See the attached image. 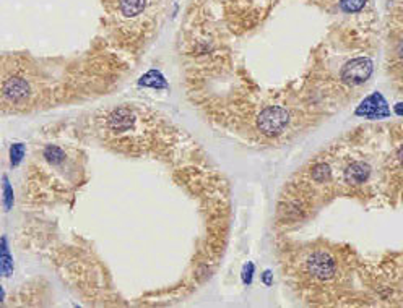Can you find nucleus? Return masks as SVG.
I'll return each mask as SVG.
<instances>
[{
  "mask_svg": "<svg viewBox=\"0 0 403 308\" xmlns=\"http://www.w3.org/2000/svg\"><path fill=\"white\" fill-rule=\"evenodd\" d=\"M28 93H30V84H28L23 78H10L3 84V94L5 98L10 101H21L25 99Z\"/></svg>",
  "mask_w": 403,
  "mask_h": 308,
  "instance_id": "nucleus-5",
  "label": "nucleus"
},
{
  "mask_svg": "<svg viewBox=\"0 0 403 308\" xmlns=\"http://www.w3.org/2000/svg\"><path fill=\"white\" fill-rule=\"evenodd\" d=\"M3 204L7 211H10L13 206V188L7 177H3Z\"/></svg>",
  "mask_w": 403,
  "mask_h": 308,
  "instance_id": "nucleus-15",
  "label": "nucleus"
},
{
  "mask_svg": "<svg viewBox=\"0 0 403 308\" xmlns=\"http://www.w3.org/2000/svg\"><path fill=\"white\" fill-rule=\"evenodd\" d=\"M385 106H387V104H385L382 96L372 94V96H369L364 102H362V106L359 107L358 114H364V116H371V117L387 116L389 111H387V107H385Z\"/></svg>",
  "mask_w": 403,
  "mask_h": 308,
  "instance_id": "nucleus-6",
  "label": "nucleus"
},
{
  "mask_svg": "<svg viewBox=\"0 0 403 308\" xmlns=\"http://www.w3.org/2000/svg\"><path fill=\"white\" fill-rule=\"evenodd\" d=\"M372 73V62L364 57L350 60L342 70V79L348 84H361L371 77Z\"/></svg>",
  "mask_w": 403,
  "mask_h": 308,
  "instance_id": "nucleus-2",
  "label": "nucleus"
},
{
  "mask_svg": "<svg viewBox=\"0 0 403 308\" xmlns=\"http://www.w3.org/2000/svg\"><path fill=\"white\" fill-rule=\"evenodd\" d=\"M330 174H332L330 167H328L327 164H323V162L314 165V169H312V179H314L317 184H323V182L330 177Z\"/></svg>",
  "mask_w": 403,
  "mask_h": 308,
  "instance_id": "nucleus-13",
  "label": "nucleus"
},
{
  "mask_svg": "<svg viewBox=\"0 0 403 308\" xmlns=\"http://www.w3.org/2000/svg\"><path fill=\"white\" fill-rule=\"evenodd\" d=\"M146 7V0H119V10L126 18H135Z\"/></svg>",
  "mask_w": 403,
  "mask_h": 308,
  "instance_id": "nucleus-9",
  "label": "nucleus"
},
{
  "mask_svg": "<svg viewBox=\"0 0 403 308\" xmlns=\"http://www.w3.org/2000/svg\"><path fill=\"white\" fill-rule=\"evenodd\" d=\"M367 0H340V10L345 13H358L366 7Z\"/></svg>",
  "mask_w": 403,
  "mask_h": 308,
  "instance_id": "nucleus-11",
  "label": "nucleus"
},
{
  "mask_svg": "<svg viewBox=\"0 0 403 308\" xmlns=\"http://www.w3.org/2000/svg\"><path fill=\"white\" fill-rule=\"evenodd\" d=\"M369 177H371V167L362 161L351 162L343 170V179L348 185H362L366 184Z\"/></svg>",
  "mask_w": 403,
  "mask_h": 308,
  "instance_id": "nucleus-4",
  "label": "nucleus"
},
{
  "mask_svg": "<svg viewBox=\"0 0 403 308\" xmlns=\"http://www.w3.org/2000/svg\"><path fill=\"white\" fill-rule=\"evenodd\" d=\"M13 272V258L10 255L7 237L0 238V274L10 276Z\"/></svg>",
  "mask_w": 403,
  "mask_h": 308,
  "instance_id": "nucleus-8",
  "label": "nucleus"
},
{
  "mask_svg": "<svg viewBox=\"0 0 403 308\" xmlns=\"http://www.w3.org/2000/svg\"><path fill=\"white\" fill-rule=\"evenodd\" d=\"M44 157H46L50 164H60L62 161H64L65 154H64V151H62L59 146L49 145L46 150H44Z\"/></svg>",
  "mask_w": 403,
  "mask_h": 308,
  "instance_id": "nucleus-12",
  "label": "nucleus"
},
{
  "mask_svg": "<svg viewBox=\"0 0 403 308\" xmlns=\"http://www.w3.org/2000/svg\"><path fill=\"white\" fill-rule=\"evenodd\" d=\"M309 272L315 279H330L335 272L333 260L323 252H315L309 260Z\"/></svg>",
  "mask_w": 403,
  "mask_h": 308,
  "instance_id": "nucleus-3",
  "label": "nucleus"
},
{
  "mask_svg": "<svg viewBox=\"0 0 403 308\" xmlns=\"http://www.w3.org/2000/svg\"><path fill=\"white\" fill-rule=\"evenodd\" d=\"M25 156V145L23 143H15L10 148V162L12 165H18L21 159Z\"/></svg>",
  "mask_w": 403,
  "mask_h": 308,
  "instance_id": "nucleus-14",
  "label": "nucleus"
},
{
  "mask_svg": "<svg viewBox=\"0 0 403 308\" xmlns=\"http://www.w3.org/2000/svg\"><path fill=\"white\" fill-rule=\"evenodd\" d=\"M140 84H143V86H150V88H156V89L168 86V83H166V79H164V77L161 75L160 72H156V70H150L145 77H141Z\"/></svg>",
  "mask_w": 403,
  "mask_h": 308,
  "instance_id": "nucleus-10",
  "label": "nucleus"
},
{
  "mask_svg": "<svg viewBox=\"0 0 403 308\" xmlns=\"http://www.w3.org/2000/svg\"><path fill=\"white\" fill-rule=\"evenodd\" d=\"M289 123V114L281 106H269L260 112L257 127L265 136H276L286 128Z\"/></svg>",
  "mask_w": 403,
  "mask_h": 308,
  "instance_id": "nucleus-1",
  "label": "nucleus"
},
{
  "mask_svg": "<svg viewBox=\"0 0 403 308\" xmlns=\"http://www.w3.org/2000/svg\"><path fill=\"white\" fill-rule=\"evenodd\" d=\"M135 123V116L129 109H117L111 114L109 127L114 132H126Z\"/></svg>",
  "mask_w": 403,
  "mask_h": 308,
  "instance_id": "nucleus-7",
  "label": "nucleus"
},
{
  "mask_svg": "<svg viewBox=\"0 0 403 308\" xmlns=\"http://www.w3.org/2000/svg\"><path fill=\"white\" fill-rule=\"evenodd\" d=\"M3 299H5V292H3V287L0 286V304L3 302Z\"/></svg>",
  "mask_w": 403,
  "mask_h": 308,
  "instance_id": "nucleus-16",
  "label": "nucleus"
}]
</instances>
